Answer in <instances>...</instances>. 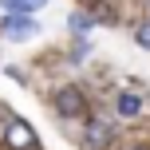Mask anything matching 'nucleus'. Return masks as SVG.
<instances>
[{
  "label": "nucleus",
  "mask_w": 150,
  "mask_h": 150,
  "mask_svg": "<svg viewBox=\"0 0 150 150\" xmlns=\"http://www.w3.org/2000/svg\"><path fill=\"white\" fill-rule=\"evenodd\" d=\"M52 107H55L59 119H87V103H83V91L79 87H59L55 99H52Z\"/></svg>",
  "instance_id": "nucleus-1"
},
{
  "label": "nucleus",
  "mask_w": 150,
  "mask_h": 150,
  "mask_svg": "<svg viewBox=\"0 0 150 150\" xmlns=\"http://www.w3.org/2000/svg\"><path fill=\"white\" fill-rule=\"evenodd\" d=\"M40 32V24L32 20V16L16 12V16H4V24H0V36L8 40V44H28L32 36Z\"/></svg>",
  "instance_id": "nucleus-2"
},
{
  "label": "nucleus",
  "mask_w": 150,
  "mask_h": 150,
  "mask_svg": "<svg viewBox=\"0 0 150 150\" xmlns=\"http://www.w3.org/2000/svg\"><path fill=\"white\" fill-rule=\"evenodd\" d=\"M0 130H4V142H8V150H36V130H32L24 119L8 115V122H4Z\"/></svg>",
  "instance_id": "nucleus-3"
},
{
  "label": "nucleus",
  "mask_w": 150,
  "mask_h": 150,
  "mask_svg": "<svg viewBox=\"0 0 150 150\" xmlns=\"http://www.w3.org/2000/svg\"><path fill=\"white\" fill-rule=\"evenodd\" d=\"M115 107H119V115H122V119H134V115L142 111V99H138L134 91H122V95H119V103H115Z\"/></svg>",
  "instance_id": "nucleus-4"
},
{
  "label": "nucleus",
  "mask_w": 150,
  "mask_h": 150,
  "mask_svg": "<svg viewBox=\"0 0 150 150\" xmlns=\"http://www.w3.org/2000/svg\"><path fill=\"white\" fill-rule=\"evenodd\" d=\"M107 142H111V127L91 122V127H87V146H107Z\"/></svg>",
  "instance_id": "nucleus-5"
},
{
  "label": "nucleus",
  "mask_w": 150,
  "mask_h": 150,
  "mask_svg": "<svg viewBox=\"0 0 150 150\" xmlns=\"http://www.w3.org/2000/svg\"><path fill=\"white\" fill-rule=\"evenodd\" d=\"M134 40H138V47H146V52H150V20H142V24L134 28Z\"/></svg>",
  "instance_id": "nucleus-6"
},
{
  "label": "nucleus",
  "mask_w": 150,
  "mask_h": 150,
  "mask_svg": "<svg viewBox=\"0 0 150 150\" xmlns=\"http://www.w3.org/2000/svg\"><path fill=\"white\" fill-rule=\"evenodd\" d=\"M67 24H71L75 32H79V36H83V32H91V20H87L83 12H71V20H67Z\"/></svg>",
  "instance_id": "nucleus-7"
},
{
  "label": "nucleus",
  "mask_w": 150,
  "mask_h": 150,
  "mask_svg": "<svg viewBox=\"0 0 150 150\" xmlns=\"http://www.w3.org/2000/svg\"><path fill=\"white\" fill-rule=\"evenodd\" d=\"M47 0H24V12H36V8H44Z\"/></svg>",
  "instance_id": "nucleus-8"
},
{
  "label": "nucleus",
  "mask_w": 150,
  "mask_h": 150,
  "mask_svg": "<svg viewBox=\"0 0 150 150\" xmlns=\"http://www.w3.org/2000/svg\"><path fill=\"white\" fill-rule=\"evenodd\" d=\"M138 150H146V146H138Z\"/></svg>",
  "instance_id": "nucleus-9"
}]
</instances>
